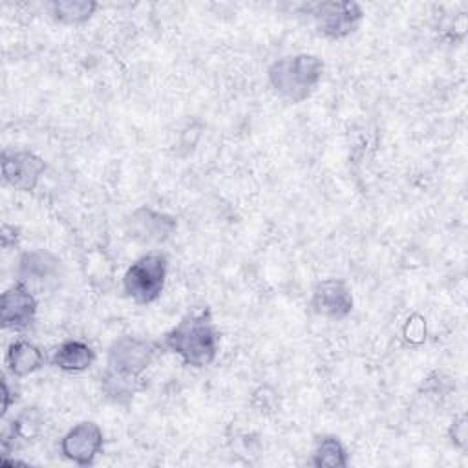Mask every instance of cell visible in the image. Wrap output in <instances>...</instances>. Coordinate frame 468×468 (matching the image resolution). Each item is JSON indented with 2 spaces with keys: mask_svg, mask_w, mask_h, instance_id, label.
I'll use <instances>...</instances> for the list:
<instances>
[{
  "mask_svg": "<svg viewBox=\"0 0 468 468\" xmlns=\"http://www.w3.org/2000/svg\"><path fill=\"white\" fill-rule=\"evenodd\" d=\"M155 355V346L139 336L124 335L115 338L108 347L106 369L102 375L104 393L115 400L124 402L137 391L141 375L148 369Z\"/></svg>",
  "mask_w": 468,
  "mask_h": 468,
  "instance_id": "cell-1",
  "label": "cell"
},
{
  "mask_svg": "<svg viewBox=\"0 0 468 468\" xmlns=\"http://www.w3.org/2000/svg\"><path fill=\"white\" fill-rule=\"evenodd\" d=\"M163 347L177 355L186 366L207 367L219 353V331L208 309L186 313L163 336Z\"/></svg>",
  "mask_w": 468,
  "mask_h": 468,
  "instance_id": "cell-2",
  "label": "cell"
},
{
  "mask_svg": "<svg viewBox=\"0 0 468 468\" xmlns=\"http://www.w3.org/2000/svg\"><path fill=\"white\" fill-rule=\"evenodd\" d=\"M324 77V62L313 53H296L274 60L267 69L272 91L285 102L300 104L313 95Z\"/></svg>",
  "mask_w": 468,
  "mask_h": 468,
  "instance_id": "cell-3",
  "label": "cell"
},
{
  "mask_svg": "<svg viewBox=\"0 0 468 468\" xmlns=\"http://www.w3.org/2000/svg\"><path fill=\"white\" fill-rule=\"evenodd\" d=\"M166 272V256L155 250L146 252L126 269L122 276V289L126 296L139 305L154 303L163 294Z\"/></svg>",
  "mask_w": 468,
  "mask_h": 468,
  "instance_id": "cell-4",
  "label": "cell"
},
{
  "mask_svg": "<svg viewBox=\"0 0 468 468\" xmlns=\"http://www.w3.org/2000/svg\"><path fill=\"white\" fill-rule=\"evenodd\" d=\"M309 15L324 37L331 40H342L355 33L364 18L360 4L351 0L318 2L309 5Z\"/></svg>",
  "mask_w": 468,
  "mask_h": 468,
  "instance_id": "cell-5",
  "label": "cell"
},
{
  "mask_svg": "<svg viewBox=\"0 0 468 468\" xmlns=\"http://www.w3.org/2000/svg\"><path fill=\"white\" fill-rule=\"evenodd\" d=\"M0 165L4 183L20 192L35 190V186L38 185L40 177L48 168L46 161L40 155L26 148L4 150Z\"/></svg>",
  "mask_w": 468,
  "mask_h": 468,
  "instance_id": "cell-6",
  "label": "cell"
},
{
  "mask_svg": "<svg viewBox=\"0 0 468 468\" xmlns=\"http://www.w3.org/2000/svg\"><path fill=\"white\" fill-rule=\"evenodd\" d=\"M37 309L38 302L35 298V292L27 285L16 282L9 289H5L0 298L2 329L11 333H22L29 329L35 324Z\"/></svg>",
  "mask_w": 468,
  "mask_h": 468,
  "instance_id": "cell-7",
  "label": "cell"
},
{
  "mask_svg": "<svg viewBox=\"0 0 468 468\" xmlns=\"http://www.w3.org/2000/svg\"><path fill=\"white\" fill-rule=\"evenodd\" d=\"M104 435L93 420H82L71 426L60 439V453L77 466H91L102 452Z\"/></svg>",
  "mask_w": 468,
  "mask_h": 468,
  "instance_id": "cell-8",
  "label": "cell"
},
{
  "mask_svg": "<svg viewBox=\"0 0 468 468\" xmlns=\"http://www.w3.org/2000/svg\"><path fill=\"white\" fill-rule=\"evenodd\" d=\"M309 309L322 318L344 320L353 311V294L346 282L325 278L314 285L309 298Z\"/></svg>",
  "mask_w": 468,
  "mask_h": 468,
  "instance_id": "cell-9",
  "label": "cell"
},
{
  "mask_svg": "<svg viewBox=\"0 0 468 468\" xmlns=\"http://www.w3.org/2000/svg\"><path fill=\"white\" fill-rule=\"evenodd\" d=\"M60 276V258L46 249H33L18 258L16 278L20 283L33 287H46Z\"/></svg>",
  "mask_w": 468,
  "mask_h": 468,
  "instance_id": "cell-10",
  "label": "cell"
},
{
  "mask_svg": "<svg viewBox=\"0 0 468 468\" xmlns=\"http://www.w3.org/2000/svg\"><path fill=\"white\" fill-rule=\"evenodd\" d=\"M177 221L174 216L155 212L150 207L137 208L128 218V232L141 243H163L176 230Z\"/></svg>",
  "mask_w": 468,
  "mask_h": 468,
  "instance_id": "cell-11",
  "label": "cell"
},
{
  "mask_svg": "<svg viewBox=\"0 0 468 468\" xmlns=\"http://www.w3.org/2000/svg\"><path fill=\"white\" fill-rule=\"evenodd\" d=\"M44 362L46 358L42 349L37 344L24 338L11 342L5 353L7 371L16 378L37 373L44 366Z\"/></svg>",
  "mask_w": 468,
  "mask_h": 468,
  "instance_id": "cell-12",
  "label": "cell"
},
{
  "mask_svg": "<svg viewBox=\"0 0 468 468\" xmlns=\"http://www.w3.org/2000/svg\"><path fill=\"white\" fill-rule=\"evenodd\" d=\"M95 362V351L80 340H66L53 349L51 364L66 373L86 371Z\"/></svg>",
  "mask_w": 468,
  "mask_h": 468,
  "instance_id": "cell-13",
  "label": "cell"
},
{
  "mask_svg": "<svg viewBox=\"0 0 468 468\" xmlns=\"http://www.w3.org/2000/svg\"><path fill=\"white\" fill-rule=\"evenodd\" d=\"M349 463L347 450L336 435H322L313 448L311 464L316 468H346Z\"/></svg>",
  "mask_w": 468,
  "mask_h": 468,
  "instance_id": "cell-14",
  "label": "cell"
},
{
  "mask_svg": "<svg viewBox=\"0 0 468 468\" xmlns=\"http://www.w3.org/2000/svg\"><path fill=\"white\" fill-rule=\"evenodd\" d=\"M51 15L57 22L66 26H79L91 18L97 9L93 0H55L49 4Z\"/></svg>",
  "mask_w": 468,
  "mask_h": 468,
  "instance_id": "cell-15",
  "label": "cell"
},
{
  "mask_svg": "<svg viewBox=\"0 0 468 468\" xmlns=\"http://www.w3.org/2000/svg\"><path fill=\"white\" fill-rule=\"evenodd\" d=\"M404 336L411 344H420L426 338V325L420 316H411L404 325Z\"/></svg>",
  "mask_w": 468,
  "mask_h": 468,
  "instance_id": "cell-16",
  "label": "cell"
},
{
  "mask_svg": "<svg viewBox=\"0 0 468 468\" xmlns=\"http://www.w3.org/2000/svg\"><path fill=\"white\" fill-rule=\"evenodd\" d=\"M466 437H468V433H466V417L464 415H461L459 419H455L453 422H452V426H450V439H452V442L457 446V448H464L466 446Z\"/></svg>",
  "mask_w": 468,
  "mask_h": 468,
  "instance_id": "cell-17",
  "label": "cell"
},
{
  "mask_svg": "<svg viewBox=\"0 0 468 468\" xmlns=\"http://www.w3.org/2000/svg\"><path fill=\"white\" fill-rule=\"evenodd\" d=\"M15 400H16V391L9 388V380L4 375L2 377V417H5V413L9 411L11 404H15Z\"/></svg>",
  "mask_w": 468,
  "mask_h": 468,
  "instance_id": "cell-18",
  "label": "cell"
},
{
  "mask_svg": "<svg viewBox=\"0 0 468 468\" xmlns=\"http://www.w3.org/2000/svg\"><path fill=\"white\" fill-rule=\"evenodd\" d=\"M0 239H2V247H4V249H9V247L16 245V243H18V229H16L15 225L4 223Z\"/></svg>",
  "mask_w": 468,
  "mask_h": 468,
  "instance_id": "cell-19",
  "label": "cell"
}]
</instances>
